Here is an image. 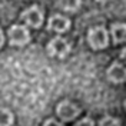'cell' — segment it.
<instances>
[{
	"label": "cell",
	"instance_id": "obj_1",
	"mask_svg": "<svg viewBox=\"0 0 126 126\" xmlns=\"http://www.w3.org/2000/svg\"><path fill=\"white\" fill-rule=\"evenodd\" d=\"M86 40L93 50H103L109 46V32L103 26L90 27L87 32Z\"/></svg>",
	"mask_w": 126,
	"mask_h": 126
},
{
	"label": "cell",
	"instance_id": "obj_2",
	"mask_svg": "<svg viewBox=\"0 0 126 126\" xmlns=\"http://www.w3.org/2000/svg\"><path fill=\"white\" fill-rule=\"evenodd\" d=\"M7 36H9L10 45L16 47L26 46L32 39L30 32H29L26 24H13V26H10L7 30Z\"/></svg>",
	"mask_w": 126,
	"mask_h": 126
},
{
	"label": "cell",
	"instance_id": "obj_3",
	"mask_svg": "<svg viewBox=\"0 0 126 126\" xmlns=\"http://www.w3.org/2000/svg\"><path fill=\"white\" fill-rule=\"evenodd\" d=\"M56 115L62 122H72L80 115V108L70 100H62L56 106Z\"/></svg>",
	"mask_w": 126,
	"mask_h": 126
},
{
	"label": "cell",
	"instance_id": "obj_4",
	"mask_svg": "<svg viewBox=\"0 0 126 126\" xmlns=\"http://www.w3.org/2000/svg\"><path fill=\"white\" fill-rule=\"evenodd\" d=\"M47 53L52 57H57V59H64L66 56L70 53V45L67 43V40L56 36L47 43Z\"/></svg>",
	"mask_w": 126,
	"mask_h": 126
},
{
	"label": "cell",
	"instance_id": "obj_5",
	"mask_svg": "<svg viewBox=\"0 0 126 126\" xmlns=\"http://www.w3.org/2000/svg\"><path fill=\"white\" fill-rule=\"evenodd\" d=\"M20 19L23 20L26 26H29V27H33V29H39L40 26L43 24V19H45V16H43V12H42V9L39 6H30L29 9H26L22 12V15H20Z\"/></svg>",
	"mask_w": 126,
	"mask_h": 126
},
{
	"label": "cell",
	"instance_id": "obj_6",
	"mask_svg": "<svg viewBox=\"0 0 126 126\" xmlns=\"http://www.w3.org/2000/svg\"><path fill=\"white\" fill-rule=\"evenodd\" d=\"M70 19L62 15H52L47 20V30L56 32V33H66L70 29Z\"/></svg>",
	"mask_w": 126,
	"mask_h": 126
},
{
	"label": "cell",
	"instance_id": "obj_7",
	"mask_svg": "<svg viewBox=\"0 0 126 126\" xmlns=\"http://www.w3.org/2000/svg\"><path fill=\"white\" fill-rule=\"evenodd\" d=\"M106 78L109 79V82L115 85H120L126 80V70L125 66L119 62H113L109 67L106 69Z\"/></svg>",
	"mask_w": 126,
	"mask_h": 126
},
{
	"label": "cell",
	"instance_id": "obj_8",
	"mask_svg": "<svg viewBox=\"0 0 126 126\" xmlns=\"http://www.w3.org/2000/svg\"><path fill=\"white\" fill-rule=\"evenodd\" d=\"M110 33L109 37H112V40L118 45V43H123L126 37V24L122 22H116V23H112L110 29L108 30Z\"/></svg>",
	"mask_w": 126,
	"mask_h": 126
},
{
	"label": "cell",
	"instance_id": "obj_9",
	"mask_svg": "<svg viewBox=\"0 0 126 126\" xmlns=\"http://www.w3.org/2000/svg\"><path fill=\"white\" fill-rule=\"evenodd\" d=\"M59 6L63 12L76 13L82 6V0H59Z\"/></svg>",
	"mask_w": 126,
	"mask_h": 126
},
{
	"label": "cell",
	"instance_id": "obj_10",
	"mask_svg": "<svg viewBox=\"0 0 126 126\" xmlns=\"http://www.w3.org/2000/svg\"><path fill=\"white\" fill-rule=\"evenodd\" d=\"M15 115L7 108H0V126H13Z\"/></svg>",
	"mask_w": 126,
	"mask_h": 126
},
{
	"label": "cell",
	"instance_id": "obj_11",
	"mask_svg": "<svg viewBox=\"0 0 126 126\" xmlns=\"http://www.w3.org/2000/svg\"><path fill=\"white\" fill-rule=\"evenodd\" d=\"M99 126H120V120L113 116H105L99 120Z\"/></svg>",
	"mask_w": 126,
	"mask_h": 126
},
{
	"label": "cell",
	"instance_id": "obj_12",
	"mask_svg": "<svg viewBox=\"0 0 126 126\" xmlns=\"http://www.w3.org/2000/svg\"><path fill=\"white\" fill-rule=\"evenodd\" d=\"M73 126H94V120L92 118H89V116H85V118L79 119Z\"/></svg>",
	"mask_w": 126,
	"mask_h": 126
},
{
	"label": "cell",
	"instance_id": "obj_13",
	"mask_svg": "<svg viewBox=\"0 0 126 126\" xmlns=\"http://www.w3.org/2000/svg\"><path fill=\"white\" fill-rule=\"evenodd\" d=\"M43 126H64V125H63V122H59V120H56L55 118H49V119L45 120Z\"/></svg>",
	"mask_w": 126,
	"mask_h": 126
},
{
	"label": "cell",
	"instance_id": "obj_14",
	"mask_svg": "<svg viewBox=\"0 0 126 126\" xmlns=\"http://www.w3.org/2000/svg\"><path fill=\"white\" fill-rule=\"evenodd\" d=\"M3 45H4V34H3V30L0 29V49L3 47Z\"/></svg>",
	"mask_w": 126,
	"mask_h": 126
},
{
	"label": "cell",
	"instance_id": "obj_15",
	"mask_svg": "<svg viewBox=\"0 0 126 126\" xmlns=\"http://www.w3.org/2000/svg\"><path fill=\"white\" fill-rule=\"evenodd\" d=\"M120 57H122V59L125 57V49H122V50H120Z\"/></svg>",
	"mask_w": 126,
	"mask_h": 126
},
{
	"label": "cell",
	"instance_id": "obj_16",
	"mask_svg": "<svg viewBox=\"0 0 126 126\" xmlns=\"http://www.w3.org/2000/svg\"><path fill=\"white\" fill-rule=\"evenodd\" d=\"M97 3H106V1H110V0H96Z\"/></svg>",
	"mask_w": 126,
	"mask_h": 126
}]
</instances>
